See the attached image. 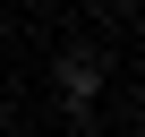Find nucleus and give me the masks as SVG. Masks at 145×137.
Segmentation results:
<instances>
[{"label": "nucleus", "instance_id": "obj_1", "mask_svg": "<svg viewBox=\"0 0 145 137\" xmlns=\"http://www.w3.org/2000/svg\"><path fill=\"white\" fill-rule=\"evenodd\" d=\"M94 94H103V60H94V51H68V60H60V103L86 111Z\"/></svg>", "mask_w": 145, "mask_h": 137}]
</instances>
